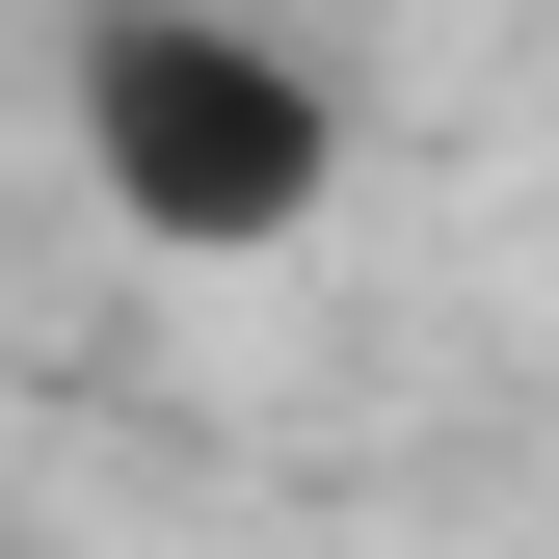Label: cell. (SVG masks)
Listing matches in <instances>:
<instances>
[{"mask_svg":"<svg viewBox=\"0 0 559 559\" xmlns=\"http://www.w3.org/2000/svg\"><path fill=\"white\" fill-rule=\"evenodd\" d=\"M81 187L160 266H266V240H320L346 214V107H320V53L294 27H240V0H81Z\"/></svg>","mask_w":559,"mask_h":559,"instance_id":"cell-1","label":"cell"}]
</instances>
